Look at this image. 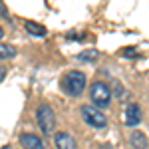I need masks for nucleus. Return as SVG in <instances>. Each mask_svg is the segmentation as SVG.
Instances as JSON below:
<instances>
[{
	"label": "nucleus",
	"mask_w": 149,
	"mask_h": 149,
	"mask_svg": "<svg viewBox=\"0 0 149 149\" xmlns=\"http://www.w3.org/2000/svg\"><path fill=\"white\" fill-rule=\"evenodd\" d=\"M86 74L84 72H78V70H70L64 74V78L60 81V86H62V90L68 93V95H74V97H78L81 92H84V88H86Z\"/></svg>",
	"instance_id": "1"
},
{
	"label": "nucleus",
	"mask_w": 149,
	"mask_h": 149,
	"mask_svg": "<svg viewBox=\"0 0 149 149\" xmlns=\"http://www.w3.org/2000/svg\"><path fill=\"white\" fill-rule=\"evenodd\" d=\"M36 121L42 129L44 135H52L54 133V127H56V115L54 109L48 105V103H40L38 109H36Z\"/></svg>",
	"instance_id": "2"
},
{
	"label": "nucleus",
	"mask_w": 149,
	"mask_h": 149,
	"mask_svg": "<svg viewBox=\"0 0 149 149\" xmlns=\"http://www.w3.org/2000/svg\"><path fill=\"white\" fill-rule=\"evenodd\" d=\"M90 97H92L93 105L105 107V105H109V100H111V90L105 81H93L90 88Z\"/></svg>",
	"instance_id": "3"
},
{
	"label": "nucleus",
	"mask_w": 149,
	"mask_h": 149,
	"mask_svg": "<svg viewBox=\"0 0 149 149\" xmlns=\"http://www.w3.org/2000/svg\"><path fill=\"white\" fill-rule=\"evenodd\" d=\"M80 111H81V117L86 119V123H90L95 129H103V127L107 125L105 113H102L97 107H93V105H81Z\"/></svg>",
	"instance_id": "4"
},
{
	"label": "nucleus",
	"mask_w": 149,
	"mask_h": 149,
	"mask_svg": "<svg viewBox=\"0 0 149 149\" xmlns=\"http://www.w3.org/2000/svg\"><path fill=\"white\" fill-rule=\"evenodd\" d=\"M20 145L24 149H46L44 147V141L34 135V133H22L20 135Z\"/></svg>",
	"instance_id": "5"
},
{
	"label": "nucleus",
	"mask_w": 149,
	"mask_h": 149,
	"mask_svg": "<svg viewBox=\"0 0 149 149\" xmlns=\"http://www.w3.org/2000/svg\"><path fill=\"white\" fill-rule=\"evenodd\" d=\"M139 121H141V107L137 103H129L125 109V125L133 127V125H137Z\"/></svg>",
	"instance_id": "6"
},
{
	"label": "nucleus",
	"mask_w": 149,
	"mask_h": 149,
	"mask_svg": "<svg viewBox=\"0 0 149 149\" xmlns=\"http://www.w3.org/2000/svg\"><path fill=\"white\" fill-rule=\"evenodd\" d=\"M56 147L58 149H78V145H76V139L72 137L70 133H66V131H60V133H56Z\"/></svg>",
	"instance_id": "7"
},
{
	"label": "nucleus",
	"mask_w": 149,
	"mask_h": 149,
	"mask_svg": "<svg viewBox=\"0 0 149 149\" xmlns=\"http://www.w3.org/2000/svg\"><path fill=\"white\" fill-rule=\"evenodd\" d=\"M129 141H131L133 149H145L147 147V137H145L141 131H137V129L131 133V139H129Z\"/></svg>",
	"instance_id": "8"
},
{
	"label": "nucleus",
	"mask_w": 149,
	"mask_h": 149,
	"mask_svg": "<svg viewBox=\"0 0 149 149\" xmlns=\"http://www.w3.org/2000/svg\"><path fill=\"white\" fill-rule=\"evenodd\" d=\"M14 56H16V48L0 42V60H8V58H14Z\"/></svg>",
	"instance_id": "9"
},
{
	"label": "nucleus",
	"mask_w": 149,
	"mask_h": 149,
	"mask_svg": "<svg viewBox=\"0 0 149 149\" xmlns=\"http://www.w3.org/2000/svg\"><path fill=\"white\" fill-rule=\"evenodd\" d=\"M26 30L30 32V34H34V36H46V28L44 26H40V24H36V22H26Z\"/></svg>",
	"instance_id": "10"
},
{
	"label": "nucleus",
	"mask_w": 149,
	"mask_h": 149,
	"mask_svg": "<svg viewBox=\"0 0 149 149\" xmlns=\"http://www.w3.org/2000/svg\"><path fill=\"white\" fill-rule=\"evenodd\" d=\"M78 58H80V60H95V58H97V52H95V50H88V52H81Z\"/></svg>",
	"instance_id": "11"
},
{
	"label": "nucleus",
	"mask_w": 149,
	"mask_h": 149,
	"mask_svg": "<svg viewBox=\"0 0 149 149\" xmlns=\"http://www.w3.org/2000/svg\"><path fill=\"white\" fill-rule=\"evenodd\" d=\"M0 14H2V16H6V14H8V12H6V6H4L2 2H0Z\"/></svg>",
	"instance_id": "12"
},
{
	"label": "nucleus",
	"mask_w": 149,
	"mask_h": 149,
	"mask_svg": "<svg viewBox=\"0 0 149 149\" xmlns=\"http://www.w3.org/2000/svg\"><path fill=\"white\" fill-rule=\"evenodd\" d=\"M97 149H113V147H111L109 143H103V145H100V147H97Z\"/></svg>",
	"instance_id": "13"
},
{
	"label": "nucleus",
	"mask_w": 149,
	"mask_h": 149,
	"mask_svg": "<svg viewBox=\"0 0 149 149\" xmlns=\"http://www.w3.org/2000/svg\"><path fill=\"white\" fill-rule=\"evenodd\" d=\"M4 74H6V70H4V68H2V66H0V80L4 78Z\"/></svg>",
	"instance_id": "14"
},
{
	"label": "nucleus",
	"mask_w": 149,
	"mask_h": 149,
	"mask_svg": "<svg viewBox=\"0 0 149 149\" xmlns=\"http://www.w3.org/2000/svg\"><path fill=\"white\" fill-rule=\"evenodd\" d=\"M2 36H4V30H2V26H0V38H2Z\"/></svg>",
	"instance_id": "15"
},
{
	"label": "nucleus",
	"mask_w": 149,
	"mask_h": 149,
	"mask_svg": "<svg viewBox=\"0 0 149 149\" xmlns=\"http://www.w3.org/2000/svg\"><path fill=\"white\" fill-rule=\"evenodd\" d=\"M4 149H10V147H8V145H6V147H4Z\"/></svg>",
	"instance_id": "16"
}]
</instances>
